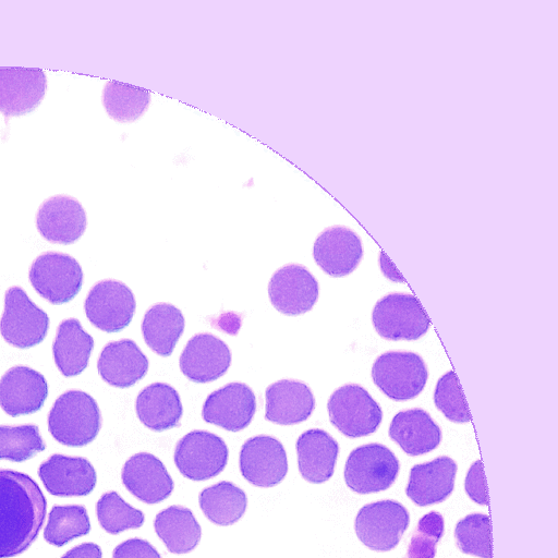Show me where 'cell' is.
<instances>
[{
	"label": "cell",
	"mask_w": 558,
	"mask_h": 558,
	"mask_svg": "<svg viewBox=\"0 0 558 558\" xmlns=\"http://www.w3.org/2000/svg\"><path fill=\"white\" fill-rule=\"evenodd\" d=\"M47 500L27 474L0 469V558L27 550L44 524Z\"/></svg>",
	"instance_id": "1"
},
{
	"label": "cell",
	"mask_w": 558,
	"mask_h": 558,
	"mask_svg": "<svg viewBox=\"0 0 558 558\" xmlns=\"http://www.w3.org/2000/svg\"><path fill=\"white\" fill-rule=\"evenodd\" d=\"M48 430L61 445L84 447L101 428L96 400L85 391L68 390L57 398L47 417Z\"/></svg>",
	"instance_id": "2"
},
{
	"label": "cell",
	"mask_w": 558,
	"mask_h": 558,
	"mask_svg": "<svg viewBox=\"0 0 558 558\" xmlns=\"http://www.w3.org/2000/svg\"><path fill=\"white\" fill-rule=\"evenodd\" d=\"M327 410L331 424L350 438L375 433L383 420L379 404L357 384L337 388L328 399Z\"/></svg>",
	"instance_id": "3"
},
{
	"label": "cell",
	"mask_w": 558,
	"mask_h": 558,
	"mask_svg": "<svg viewBox=\"0 0 558 558\" xmlns=\"http://www.w3.org/2000/svg\"><path fill=\"white\" fill-rule=\"evenodd\" d=\"M377 388L395 401L417 397L428 379L424 360L414 352L389 351L380 354L372 366Z\"/></svg>",
	"instance_id": "4"
},
{
	"label": "cell",
	"mask_w": 558,
	"mask_h": 558,
	"mask_svg": "<svg viewBox=\"0 0 558 558\" xmlns=\"http://www.w3.org/2000/svg\"><path fill=\"white\" fill-rule=\"evenodd\" d=\"M400 463L395 453L377 442L353 449L344 465V481L357 494L388 489L398 477Z\"/></svg>",
	"instance_id": "5"
},
{
	"label": "cell",
	"mask_w": 558,
	"mask_h": 558,
	"mask_svg": "<svg viewBox=\"0 0 558 558\" xmlns=\"http://www.w3.org/2000/svg\"><path fill=\"white\" fill-rule=\"evenodd\" d=\"M28 279L41 298L59 305L72 301L81 291L84 274L71 255L49 251L33 260Z\"/></svg>",
	"instance_id": "6"
},
{
	"label": "cell",
	"mask_w": 558,
	"mask_h": 558,
	"mask_svg": "<svg viewBox=\"0 0 558 558\" xmlns=\"http://www.w3.org/2000/svg\"><path fill=\"white\" fill-rule=\"evenodd\" d=\"M377 333L387 340H417L430 322L417 299L411 293L392 292L379 299L372 312Z\"/></svg>",
	"instance_id": "7"
},
{
	"label": "cell",
	"mask_w": 558,
	"mask_h": 558,
	"mask_svg": "<svg viewBox=\"0 0 558 558\" xmlns=\"http://www.w3.org/2000/svg\"><path fill=\"white\" fill-rule=\"evenodd\" d=\"M49 324L47 313L21 287L5 291L0 333L7 343L19 349L35 347L46 338Z\"/></svg>",
	"instance_id": "8"
},
{
	"label": "cell",
	"mask_w": 558,
	"mask_h": 558,
	"mask_svg": "<svg viewBox=\"0 0 558 558\" xmlns=\"http://www.w3.org/2000/svg\"><path fill=\"white\" fill-rule=\"evenodd\" d=\"M410 523V514L400 502L386 499L363 506L354 529L359 539L369 549L388 551L400 542Z\"/></svg>",
	"instance_id": "9"
},
{
	"label": "cell",
	"mask_w": 558,
	"mask_h": 558,
	"mask_svg": "<svg viewBox=\"0 0 558 558\" xmlns=\"http://www.w3.org/2000/svg\"><path fill=\"white\" fill-rule=\"evenodd\" d=\"M225 440L207 430H191L175 445L173 460L179 472L192 481H206L220 474L228 463Z\"/></svg>",
	"instance_id": "10"
},
{
	"label": "cell",
	"mask_w": 558,
	"mask_h": 558,
	"mask_svg": "<svg viewBox=\"0 0 558 558\" xmlns=\"http://www.w3.org/2000/svg\"><path fill=\"white\" fill-rule=\"evenodd\" d=\"M136 308L132 290L123 282L105 279L89 290L84 311L89 323L106 332H119L128 327Z\"/></svg>",
	"instance_id": "11"
},
{
	"label": "cell",
	"mask_w": 558,
	"mask_h": 558,
	"mask_svg": "<svg viewBox=\"0 0 558 558\" xmlns=\"http://www.w3.org/2000/svg\"><path fill=\"white\" fill-rule=\"evenodd\" d=\"M319 284L303 265L288 264L277 269L268 283L271 305L288 316L302 315L318 300Z\"/></svg>",
	"instance_id": "12"
},
{
	"label": "cell",
	"mask_w": 558,
	"mask_h": 558,
	"mask_svg": "<svg viewBox=\"0 0 558 558\" xmlns=\"http://www.w3.org/2000/svg\"><path fill=\"white\" fill-rule=\"evenodd\" d=\"M242 476L257 487L280 484L288 472V458L283 445L269 435H257L242 445L239 457Z\"/></svg>",
	"instance_id": "13"
},
{
	"label": "cell",
	"mask_w": 558,
	"mask_h": 558,
	"mask_svg": "<svg viewBox=\"0 0 558 558\" xmlns=\"http://www.w3.org/2000/svg\"><path fill=\"white\" fill-rule=\"evenodd\" d=\"M256 412V397L244 383L233 381L213 391L206 398L202 417L206 423L229 432L247 427Z\"/></svg>",
	"instance_id": "14"
},
{
	"label": "cell",
	"mask_w": 558,
	"mask_h": 558,
	"mask_svg": "<svg viewBox=\"0 0 558 558\" xmlns=\"http://www.w3.org/2000/svg\"><path fill=\"white\" fill-rule=\"evenodd\" d=\"M37 473L46 490L57 497L87 496L97 483L93 464L83 457L54 453L39 464Z\"/></svg>",
	"instance_id": "15"
},
{
	"label": "cell",
	"mask_w": 558,
	"mask_h": 558,
	"mask_svg": "<svg viewBox=\"0 0 558 558\" xmlns=\"http://www.w3.org/2000/svg\"><path fill=\"white\" fill-rule=\"evenodd\" d=\"M36 227L48 242L69 245L84 234L87 217L76 198L59 194L41 203L36 214Z\"/></svg>",
	"instance_id": "16"
},
{
	"label": "cell",
	"mask_w": 558,
	"mask_h": 558,
	"mask_svg": "<svg viewBox=\"0 0 558 558\" xmlns=\"http://www.w3.org/2000/svg\"><path fill=\"white\" fill-rule=\"evenodd\" d=\"M313 257L328 276H348L356 269L362 260V240L355 231L348 227H328L317 235L313 245Z\"/></svg>",
	"instance_id": "17"
},
{
	"label": "cell",
	"mask_w": 558,
	"mask_h": 558,
	"mask_svg": "<svg viewBox=\"0 0 558 558\" xmlns=\"http://www.w3.org/2000/svg\"><path fill=\"white\" fill-rule=\"evenodd\" d=\"M180 369L194 383L214 381L226 374L231 365V351L225 341L209 332L194 335L185 344Z\"/></svg>",
	"instance_id": "18"
},
{
	"label": "cell",
	"mask_w": 558,
	"mask_h": 558,
	"mask_svg": "<svg viewBox=\"0 0 558 558\" xmlns=\"http://www.w3.org/2000/svg\"><path fill=\"white\" fill-rule=\"evenodd\" d=\"M47 90L43 70L0 68V113L5 118L21 117L34 111Z\"/></svg>",
	"instance_id": "19"
},
{
	"label": "cell",
	"mask_w": 558,
	"mask_h": 558,
	"mask_svg": "<svg viewBox=\"0 0 558 558\" xmlns=\"http://www.w3.org/2000/svg\"><path fill=\"white\" fill-rule=\"evenodd\" d=\"M47 397L46 378L28 366H13L0 378V408L10 416L39 411Z\"/></svg>",
	"instance_id": "20"
},
{
	"label": "cell",
	"mask_w": 558,
	"mask_h": 558,
	"mask_svg": "<svg viewBox=\"0 0 558 558\" xmlns=\"http://www.w3.org/2000/svg\"><path fill=\"white\" fill-rule=\"evenodd\" d=\"M121 480L133 496L148 505L167 499L174 488L163 463L148 452L130 457L122 468Z\"/></svg>",
	"instance_id": "21"
},
{
	"label": "cell",
	"mask_w": 558,
	"mask_h": 558,
	"mask_svg": "<svg viewBox=\"0 0 558 558\" xmlns=\"http://www.w3.org/2000/svg\"><path fill=\"white\" fill-rule=\"evenodd\" d=\"M315 409L311 388L296 379H280L265 390V418L278 425L306 421Z\"/></svg>",
	"instance_id": "22"
},
{
	"label": "cell",
	"mask_w": 558,
	"mask_h": 558,
	"mask_svg": "<svg viewBox=\"0 0 558 558\" xmlns=\"http://www.w3.org/2000/svg\"><path fill=\"white\" fill-rule=\"evenodd\" d=\"M457 470L456 461L446 456L415 464L410 471L405 494L420 507L442 502L453 492Z\"/></svg>",
	"instance_id": "23"
},
{
	"label": "cell",
	"mask_w": 558,
	"mask_h": 558,
	"mask_svg": "<svg viewBox=\"0 0 558 558\" xmlns=\"http://www.w3.org/2000/svg\"><path fill=\"white\" fill-rule=\"evenodd\" d=\"M148 359L131 339L108 342L101 350L97 369L108 385L129 388L141 380L148 371Z\"/></svg>",
	"instance_id": "24"
},
{
	"label": "cell",
	"mask_w": 558,
	"mask_h": 558,
	"mask_svg": "<svg viewBox=\"0 0 558 558\" xmlns=\"http://www.w3.org/2000/svg\"><path fill=\"white\" fill-rule=\"evenodd\" d=\"M300 474L310 483L320 484L332 475L339 453L337 440L320 428L302 433L295 444Z\"/></svg>",
	"instance_id": "25"
},
{
	"label": "cell",
	"mask_w": 558,
	"mask_h": 558,
	"mask_svg": "<svg viewBox=\"0 0 558 558\" xmlns=\"http://www.w3.org/2000/svg\"><path fill=\"white\" fill-rule=\"evenodd\" d=\"M389 437L409 456L433 451L441 441V429L423 409L398 412L389 425Z\"/></svg>",
	"instance_id": "26"
},
{
	"label": "cell",
	"mask_w": 558,
	"mask_h": 558,
	"mask_svg": "<svg viewBox=\"0 0 558 558\" xmlns=\"http://www.w3.org/2000/svg\"><path fill=\"white\" fill-rule=\"evenodd\" d=\"M138 420L154 432H162L180 424L183 408L178 391L166 383H153L143 388L135 401Z\"/></svg>",
	"instance_id": "27"
},
{
	"label": "cell",
	"mask_w": 558,
	"mask_h": 558,
	"mask_svg": "<svg viewBox=\"0 0 558 558\" xmlns=\"http://www.w3.org/2000/svg\"><path fill=\"white\" fill-rule=\"evenodd\" d=\"M94 349V339L78 319H63L52 343L54 363L65 377L77 376L87 366Z\"/></svg>",
	"instance_id": "28"
},
{
	"label": "cell",
	"mask_w": 558,
	"mask_h": 558,
	"mask_svg": "<svg viewBox=\"0 0 558 558\" xmlns=\"http://www.w3.org/2000/svg\"><path fill=\"white\" fill-rule=\"evenodd\" d=\"M185 327L184 316L170 303H156L143 316V339L150 350L160 356H169Z\"/></svg>",
	"instance_id": "29"
},
{
	"label": "cell",
	"mask_w": 558,
	"mask_h": 558,
	"mask_svg": "<svg viewBox=\"0 0 558 558\" xmlns=\"http://www.w3.org/2000/svg\"><path fill=\"white\" fill-rule=\"evenodd\" d=\"M155 532L172 554H187L199 543L202 529L193 512L183 506H170L155 518Z\"/></svg>",
	"instance_id": "30"
},
{
	"label": "cell",
	"mask_w": 558,
	"mask_h": 558,
	"mask_svg": "<svg viewBox=\"0 0 558 558\" xmlns=\"http://www.w3.org/2000/svg\"><path fill=\"white\" fill-rule=\"evenodd\" d=\"M204 515L217 525H231L245 513L246 494L231 482L221 481L204 488L198 496Z\"/></svg>",
	"instance_id": "31"
},
{
	"label": "cell",
	"mask_w": 558,
	"mask_h": 558,
	"mask_svg": "<svg viewBox=\"0 0 558 558\" xmlns=\"http://www.w3.org/2000/svg\"><path fill=\"white\" fill-rule=\"evenodd\" d=\"M101 100L111 119L119 123H132L147 111L150 93L128 84L108 81L104 86Z\"/></svg>",
	"instance_id": "32"
},
{
	"label": "cell",
	"mask_w": 558,
	"mask_h": 558,
	"mask_svg": "<svg viewBox=\"0 0 558 558\" xmlns=\"http://www.w3.org/2000/svg\"><path fill=\"white\" fill-rule=\"evenodd\" d=\"M89 531L90 521L83 505H54L48 514L44 538L50 545L62 547Z\"/></svg>",
	"instance_id": "33"
},
{
	"label": "cell",
	"mask_w": 558,
	"mask_h": 558,
	"mask_svg": "<svg viewBox=\"0 0 558 558\" xmlns=\"http://www.w3.org/2000/svg\"><path fill=\"white\" fill-rule=\"evenodd\" d=\"M45 449L46 442L37 425H0V460L23 462Z\"/></svg>",
	"instance_id": "34"
},
{
	"label": "cell",
	"mask_w": 558,
	"mask_h": 558,
	"mask_svg": "<svg viewBox=\"0 0 558 558\" xmlns=\"http://www.w3.org/2000/svg\"><path fill=\"white\" fill-rule=\"evenodd\" d=\"M99 525L109 534H119L125 530L140 529L145 521L144 513L126 504L117 492L101 495L96 504Z\"/></svg>",
	"instance_id": "35"
},
{
	"label": "cell",
	"mask_w": 558,
	"mask_h": 558,
	"mask_svg": "<svg viewBox=\"0 0 558 558\" xmlns=\"http://www.w3.org/2000/svg\"><path fill=\"white\" fill-rule=\"evenodd\" d=\"M458 548L468 555L492 558L490 522L483 513H471L461 519L454 530Z\"/></svg>",
	"instance_id": "36"
},
{
	"label": "cell",
	"mask_w": 558,
	"mask_h": 558,
	"mask_svg": "<svg viewBox=\"0 0 558 558\" xmlns=\"http://www.w3.org/2000/svg\"><path fill=\"white\" fill-rule=\"evenodd\" d=\"M436 408L453 423H469L470 412L453 371L444 374L434 390Z\"/></svg>",
	"instance_id": "37"
},
{
	"label": "cell",
	"mask_w": 558,
	"mask_h": 558,
	"mask_svg": "<svg viewBox=\"0 0 558 558\" xmlns=\"http://www.w3.org/2000/svg\"><path fill=\"white\" fill-rule=\"evenodd\" d=\"M445 532V521L437 511L422 517L413 531L407 558H435L436 545Z\"/></svg>",
	"instance_id": "38"
},
{
	"label": "cell",
	"mask_w": 558,
	"mask_h": 558,
	"mask_svg": "<svg viewBox=\"0 0 558 558\" xmlns=\"http://www.w3.org/2000/svg\"><path fill=\"white\" fill-rule=\"evenodd\" d=\"M112 558H161V556L148 541L130 538L116 546Z\"/></svg>",
	"instance_id": "39"
},
{
	"label": "cell",
	"mask_w": 558,
	"mask_h": 558,
	"mask_svg": "<svg viewBox=\"0 0 558 558\" xmlns=\"http://www.w3.org/2000/svg\"><path fill=\"white\" fill-rule=\"evenodd\" d=\"M465 490L475 502L483 506L488 505L483 465L480 460L472 464L466 474Z\"/></svg>",
	"instance_id": "40"
},
{
	"label": "cell",
	"mask_w": 558,
	"mask_h": 558,
	"mask_svg": "<svg viewBox=\"0 0 558 558\" xmlns=\"http://www.w3.org/2000/svg\"><path fill=\"white\" fill-rule=\"evenodd\" d=\"M60 558H102V551L95 543H82L65 551Z\"/></svg>",
	"instance_id": "41"
}]
</instances>
